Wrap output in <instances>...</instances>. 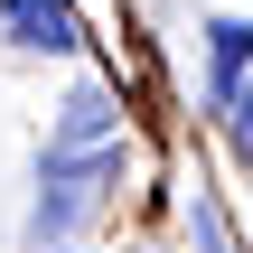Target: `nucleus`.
I'll return each mask as SVG.
<instances>
[{"instance_id": "obj_1", "label": "nucleus", "mask_w": 253, "mask_h": 253, "mask_svg": "<svg viewBox=\"0 0 253 253\" xmlns=\"http://www.w3.org/2000/svg\"><path fill=\"white\" fill-rule=\"evenodd\" d=\"M113 188H122V141L113 150H84V160H47L38 169V207H28V244H66Z\"/></svg>"}, {"instance_id": "obj_2", "label": "nucleus", "mask_w": 253, "mask_h": 253, "mask_svg": "<svg viewBox=\"0 0 253 253\" xmlns=\"http://www.w3.org/2000/svg\"><path fill=\"white\" fill-rule=\"evenodd\" d=\"M122 141V103L113 84H75L56 103V131H47V160H84V150H113Z\"/></svg>"}, {"instance_id": "obj_3", "label": "nucleus", "mask_w": 253, "mask_h": 253, "mask_svg": "<svg viewBox=\"0 0 253 253\" xmlns=\"http://www.w3.org/2000/svg\"><path fill=\"white\" fill-rule=\"evenodd\" d=\"M0 38L28 47V56H75L84 19H75V0H0Z\"/></svg>"}, {"instance_id": "obj_4", "label": "nucleus", "mask_w": 253, "mask_h": 253, "mask_svg": "<svg viewBox=\"0 0 253 253\" xmlns=\"http://www.w3.org/2000/svg\"><path fill=\"white\" fill-rule=\"evenodd\" d=\"M253 75V19H207V103L225 113Z\"/></svg>"}, {"instance_id": "obj_5", "label": "nucleus", "mask_w": 253, "mask_h": 253, "mask_svg": "<svg viewBox=\"0 0 253 253\" xmlns=\"http://www.w3.org/2000/svg\"><path fill=\"white\" fill-rule=\"evenodd\" d=\"M188 235H197V253H244V244H235V225H225V207H216L207 188L188 197Z\"/></svg>"}, {"instance_id": "obj_6", "label": "nucleus", "mask_w": 253, "mask_h": 253, "mask_svg": "<svg viewBox=\"0 0 253 253\" xmlns=\"http://www.w3.org/2000/svg\"><path fill=\"white\" fill-rule=\"evenodd\" d=\"M225 122H235V150H244V169H253V75H244V94L225 103Z\"/></svg>"}]
</instances>
